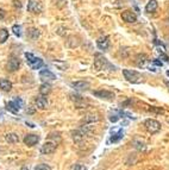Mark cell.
I'll list each match as a JSON object with an SVG mask.
<instances>
[{
    "label": "cell",
    "mask_w": 169,
    "mask_h": 170,
    "mask_svg": "<svg viewBox=\"0 0 169 170\" xmlns=\"http://www.w3.org/2000/svg\"><path fill=\"white\" fill-rule=\"evenodd\" d=\"M123 75L126 79V81L131 82V83H141L143 80V76L141 73L136 72V70H129V69H123Z\"/></svg>",
    "instance_id": "cell-1"
},
{
    "label": "cell",
    "mask_w": 169,
    "mask_h": 170,
    "mask_svg": "<svg viewBox=\"0 0 169 170\" xmlns=\"http://www.w3.org/2000/svg\"><path fill=\"white\" fill-rule=\"evenodd\" d=\"M106 67L112 68V70H116V67H112V65L110 64V62L107 61L103 55H100V54L95 55V60H94V69H95V70H103V69H105Z\"/></svg>",
    "instance_id": "cell-2"
},
{
    "label": "cell",
    "mask_w": 169,
    "mask_h": 170,
    "mask_svg": "<svg viewBox=\"0 0 169 170\" xmlns=\"http://www.w3.org/2000/svg\"><path fill=\"white\" fill-rule=\"evenodd\" d=\"M25 58H26V62L31 69H39L43 67V61L41 58L36 57L35 55L31 53H25Z\"/></svg>",
    "instance_id": "cell-3"
},
{
    "label": "cell",
    "mask_w": 169,
    "mask_h": 170,
    "mask_svg": "<svg viewBox=\"0 0 169 170\" xmlns=\"http://www.w3.org/2000/svg\"><path fill=\"white\" fill-rule=\"evenodd\" d=\"M144 126H145L147 131L151 134L157 133L161 130V124L155 119H147L145 123H144Z\"/></svg>",
    "instance_id": "cell-4"
},
{
    "label": "cell",
    "mask_w": 169,
    "mask_h": 170,
    "mask_svg": "<svg viewBox=\"0 0 169 170\" xmlns=\"http://www.w3.org/2000/svg\"><path fill=\"white\" fill-rule=\"evenodd\" d=\"M22 106H23V100H22V99H19V98H16L13 101H10V102H7L6 108L9 109L11 113L17 114Z\"/></svg>",
    "instance_id": "cell-5"
},
{
    "label": "cell",
    "mask_w": 169,
    "mask_h": 170,
    "mask_svg": "<svg viewBox=\"0 0 169 170\" xmlns=\"http://www.w3.org/2000/svg\"><path fill=\"white\" fill-rule=\"evenodd\" d=\"M27 11L29 12H34V13L41 12L42 11V2H41V0H29V2H27Z\"/></svg>",
    "instance_id": "cell-6"
},
{
    "label": "cell",
    "mask_w": 169,
    "mask_h": 170,
    "mask_svg": "<svg viewBox=\"0 0 169 170\" xmlns=\"http://www.w3.org/2000/svg\"><path fill=\"white\" fill-rule=\"evenodd\" d=\"M93 95H95L97 98L100 99H105V100H112L115 99V93L113 92H110V90H94L93 92Z\"/></svg>",
    "instance_id": "cell-7"
},
{
    "label": "cell",
    "mask_w": 169,
    "mask_h": 170,
    "mask_svg": "<svg viewBox=\"0 0 169 170\" xmlns=\"http://www.w3.org/2000/svg\"><path fill=\"white\" fill-rule=\"evenodd\" d=\"M19 67H20V61H19V58L12 56V57L9 60V63H7V70L11 73H13V72H16V70H18Z\"/></svg>",
    "instance_id": "cell-8"
},
{
    "label": "cell",
    "mask_w": 169,
    "mask_h": 170,
    "mask_svg": "<svg viewBox=\"0 0 169 170\" xmlns=\"http://www.w3.org/2000/svg\"><path fill=\"white\" fill-rule=\"evenodd\" d=\"M122 18H123V20L126 22V23H135V22L137 20V16L132 11L126 10V11H124V12L122 13Z\"/></svg>",
    "instance_id": "cell-9"
},
{
    "label": "cell",
    "mask_w": 169,
    "mask_h": 170,
    "mask_svg": "<svg viewBox=\"0 0 169 170\" xmlns=\"http://www.w3.org/2000/svg\"><path fill=\"white\" fill-rule=\"evenodd\" d=\"M39 142V137L37 134H26L24 137V143L27 146H34Z\"/></svg>",
    "instance_id": "cell-10"
},
{
    "label": "cell",
    "mask_w": 169,
    "mask_h": 170,
    "mask_svg": "<svg viewBox=\"0 0 169 170\" xmlns=\"http://www.w3.org/2000/svg\"><path fill=\"white\" fill-rule=\"evenodd\" d=\"M55 150H56V144L53 143V142H46L42 145L41 152L44 153V155H48V153H53Z\"/></svg>",
    "instance_id": "cell-11"
},
{
    "label": "cell",
    "mask_w": 169,
    "mask_h": 170,
    "mask_svg": "<svg viewBox=\"0 0 169 170\" xmlns=\"http://www.w3.org/2000/svg\"><path fill=\"white\" fill-rule=\"evenodd\" d=\"M39 77H41V80H43V81L56 80L55 74H53V73L50 72V70H48V69H43V70H41V72H39Z\"/></svg>",
    "instance_id": "cell-12"
},
{
    "label": "cell",
    "mask_w": 169,
    "mask_h": 170,
    "mask_svg": "<svg viewBox=\"0 0 169 170\" xmlns=\"http://www.w3.org/2000/svg\"><path fill=\"white\" fill-rule=\"evenodd\" d=\"M71 87L78 90H87L91 87V85L87 81H76V82H71Z\"/></svg>",
    "instance_id": "cell-13"
},
{
    "label": "cell",
    "mask_w": 169,
    "mask_h": 170,
    "mask_svg": "<svg viewBox=\"0 0 169 170\" xmlns=\"http://www.w3.org/2000/svg\"><path fill=\"white\" fill-rule=\"evenodd\" d=\"M97 45H98V48L100 50H107L108 49V46H110V41H108V37L106 36H103L98 38V41H97Z\"/></svg>",
    "instance_id": "cell-14"
},
{
    "label": "cell",
    "mask_w": 169,
    "mask_h": 170,
    "mask_svg": "<svg viewBox=\"0 0 169 170\" xmlns=\"http://www.w3.org/2000/svg\"><path fill=\"white\" fill-rule=\"evenodd\" d=\"M0 88L4 92H10L12 89V82L7 79H0Z\"/></svg>",
    "instance_id": "cell-15"
},
{
    "label": "cell",
    "mask_w": 169,
    "mask_h": 170,
    "mask_svg": "<svg viewBox=\"0 0 169 170\" xmlns=\"http://www.w3.org/2000/svg\"><path fill=\"white\" fill-rule=\"evenodd\" d=\"M71 134H73V139H74V142L79 143V142H81V140L83 139V137H85L86 132H83L82 130H76V131H73Z\"/></svg>",
    "instance_id": "cell-16"
},
{
    "label": "cell",
    "mask_w": 169,
    "mask_h": 170,
    "mask_svg": "<svg viewBox=\"0 0 169 170\" xmlns=\"http://www.w3.org/2000/svg\"><path fill=\"white\" fill-rule=\"evenodd\" d=\"M157 6H159V2H157L156 0H149V2H148L147 6H145V11L149 12V13H151L154 11H156Z\"/></svg>",
    "instance_id": "cell-17"
},
{
    "label": "cell",
    "mask_w": 169,
    "mask_h": 170,
    "mask_svg": "<svg viewBox=\"0 0 169 170\" xmlns=\"http://www.w3.org/2000/svg\"><path fill=\"white\" fill-rule=\"evenodd\" d=\"M36 105H37V107L41 108V109H44L48 106V101L44 98V95L43 97H38V98L36 99Z\"/></svg>",
    "instance_id": "cell-18"
},
{
    "label": "cell",
    "mask_w": 169,
    "mask_h": 170,
    "mask_svg": "<svg viewBox=\"0 0 169 170\" xmlns=\"http://www.w3.org/2000/svg\"><path fill=\"white\" fill-rule=\"evenodd\" d=\"M147 62H148V57H147V55L139 54L137 57H136V63H137L138 67H144Z\"/></svg>",
    "instance_id": "cell-19"
},
{
    "label": "cell",
    "mask_w": 169,
    "mask_h": 170,
    "mask_svg": "<svg viewBox=\"0 0 169 170\" xmlns=\"http://www.w3.org/2000/svg\"><path fill=\"white\" fill-rule=\"evenodd\" d=\"M51 92V86L49 85V83H43V85H41V87H39V93L42 94V95H48L49 93Z\"/></svg>",
    "instance_id": "cell-20"
},
{
    "label": "cell",
    "mask_w": 169,
    "mask_h": 170,
    "mask_svg": "<svg viewBox=\"0 0 169 170\" xmlns=\"http://www.w3.org/2000/svg\"><path fill=\"white\" fill-rule=\"evenodd\" d=\"M124 137V131L123 130H119L118 132L112 134V137H111V139H110V142H113V143H116L118 140H120L122 138Z\"/></svg>",
    "instance_id": "cell-21"
},
{
    "label": "cell",
    "mask_w": 169,
    "mask_h": 170,
    "mask_svg": "<svg viewBox=\"0 0 169 170\" xmlns=\"http://www.w3.org/2000/svg\"><path fill=\"white\" fill-rule=\"evenodd\" d=\"M5 139H6V142L12 143V144L19 142V137H18V134H16V133H7L6 134V137H5Z\"/></svg>",
    "instance_id": "cell-22"
},
{
    "label": "cell",
    "mask_w": 169,
    "mask_h": 170,
    "mask_svg": "<svg viewBox=\"0 0 169 170\" xmlns=\"http://www.w3.org/2000/svg\"><path fill=\"white\" fill-rule=\"evenodd\" d=\"M27 35H29V38H30V39L35 41V39H37L38 36H39V32H38V30H37V29L32 27V29H30V30H29Z\"/></svg>",
    "instance_id": "cell-23"
},
{
    "label": "cell",
    "mask_w": 169,
    "mask_h": 170,
    "mask_svg": "<svg viewBox=\"0 0 169 170\" xmlns=\"http://www.w3.org/2000/svg\"><path fill=\"white\" fill-rule=\"evenodd\" d=\"M9 38V31L6 29H1L0 30V43H5Z\"/></svg>",
    "instance_id": "cell-24"
},
{
    "label": "cell",
    "mask_w": 169,
    "mask_h": 170,
    "mask_svg": "<svg viewBox=\"0 0 169 170\" xmlns=\"http://www.w3.org/2000/svg\"><path fill=\"white\" fill-rule=\"evenodd\" d=\"M134 145H135V148H136L137 150H139V151L145 150V144L143 143V142H141V140H138V139L134 140Z\"/></svg>",
    "instance_id": "cell-25"
},
{
    "label": "cell",
    "mask_w": 169,
    "mask_h": 170,
    "mask_svg": "<svg viewBox=\"0 0 169 170\" xmlns=\"http://www.w3.org/2000/svg\"><path fill=\"white\" fill-rule=\"evenodd\" d=\"M12 31H13V34L16 35L17 37H20L22 36V27H20V25H13L12 26Z\"/></svg>",
    "instance_id": "cell-26"
},
{
    "label": "cell",
    "mask_w": 169,
    "mask_h": 170,
    "mask_svg": "<svg viewBox=\"0 0 169 170\" xmlns=\"http://www.w3.org/2000/svg\"><path fill=\"white\" fill-rule=\"evenodd\" d=\"M35 170H51V168L48 164H38L37 167H35Z\"/></svg>",
    "instance_id": "cell-27"
},
{
    "label": "cell",
    "mask_w": 169,
    "mask_h": 170,
    "mask_svg": "<svg viewBox=\"0 0 169 170\" xmlns=\"http://www.w3.org/2000/svg\"><path fill=\"white\" fill-rule=\"evenodd\" d=\"M71 170H87V168H86L85 165H81V164H75V165L71 168Z\"/></svg>",
    "instance_id": "cell-28"
},
{
    "label": "cell",
    "mask_w": 169,
    "mask_h": 170,
    "mask_svg": "<svg viewBox=\"0 0 169 170\" xmlns=\"http://www.w3.org/2000/svg\"><path fill=\"white\" fill-rule=\"evenodd\" d=\"M118 119H119V116H118V114H113V116L111 114V116H110V120H111L112 123H116V121H118Z\"/></svg>",
    "instance_id": "cell-29"
},
{
    "label": "cell",
    "mask_w": 169,
    "mask_h": 170,
    "mask_svg": "<svg viewBox=\"0 0 169 170\" xmlns=\"http://www.w3.org/2000/svg\"><path fill=\"white\" fill-rule=\"evenodd\" d=\"M160 57L162 58V60H163V61H164V62H168V61H169L168 56H167L166 54H163V53H160Z\"/></svg>",
    "instance_id": "cell-30"
},
{
    "label": "cell",
    "mask_w": 169,
    "mask_h": 170,
    "mask_svg": "<svg viewBox=\"0 0 169 170\" xmlns=\"http://www.w3.org/2000/svg\"><path fill=\"white\" fill-rule=\"evenodd\" d=\"M5 14H6V13H5V11H4L2 9H0V20L5 18Z\"/></svg>",
    "instance_id": "cell-31"
},
{
    "label": "cell",
    "mask_w": 169,
    "mask_h": 170,
    "mask_svg": "<svg viewBox=\"0 0 169 170\" xmlns=\"http://www.w3.org/2000/svg\"><path fill=\"white\" fill-rule=\"evenodd\" d=\"M152 63H154L155 65H159V67H162V62H161V61H157V60H154V61H152Z\"/></svg>",
    "instance_id": "cell-32"
},
{
    "label": "cell",
    "mask_w": 169,
    "mask_h": 170,
    "mask_svg": "<svg viewBox=\"0 0 169 170\" xmlns=\"http://www.w3.org/2000/svg\"><path fill=\"white\" fill-rule=\"evenodd\" d=\"M14 6H17V7H22V4H20V1L14 0Z\"/></svg>",
    "instance_id": "cell-33"
},
{
    "label": "cell",
    "mask_w": 169,
    "mask_h": 170,
    "mask_svg": "<svg viewBox=\"0 0 169 170\" xmlns=\"http://www.w3.org/2000/svg\"><path fill=\"white\" fill-rule=\"evenodd\" d=\"M166 85H167V87H168V89H169V82H166Z\"/></svg>",
    "instance_id": "cell-34"
},
{
    "label": "cell",
    "mask_w": 169,
    "mask_h": 170,
    "mask_svg": "<svg viewBox=\"0 0 169 170\" xmlns=\"http://www.w3.org/2000/svg\"><path fill=\"white\" fill-rule=\"evenodd\" d=\"M22 170H29V169H27L26 167H24V168H23V169H22Z\"/></svg>",
    "instance_id": "cell-35"
},
{
    "label": "cell",
    "mask_w": 169,
    "mask_h": 170,
    "mask_svg": "<svg viewBox=\"0 0 169 170\" xmlns=\"http://www.w3.org/2000/svg\"><path fill=\"white\" fill-rule=\"evenodd\" d=\"M168 123H169V120H168Z\"/></svg>",
    "instance_id": "cell-36"
}]
</instances>
